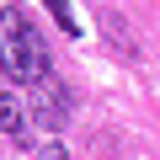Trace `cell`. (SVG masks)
Segmentation results:
<instances>
[{"mask_svg": "<svg viewBox=\"0 0 160 160\" xmlns=\"http://www.w3.org/2000/svg\"><path fill=\"white\" fill-rule=\"evenodd\" d=\"M0 69H6L11 86H43L48 80V43L27 22L22 6L0 11Z\"/></svg>", "mask_w": 160, "mask_h": 160, "instance_id": "obj_1", "label": "cell"}, {"mask_svg": "<svg viewBox=\"0 0 160 160\" xmlns=\"http://www.w3.org/2000/svg\"><path fill=\"white\" fill-rule=\"evenodd\" d=\"M32 123L48 128V139H59V128L69 123V91L59 86V80H43V86H32Z\"/></svg>", "mask_w": 160, "mask_h": 160, "instance_id": "obj_2", "label": "cell"}, {"mask_svg": "<svg viewBox=\"0 0 160 160\" xmlns=\"http://www.w3.org/2000/svg\"><path fill=\"white\" fill-rule=\"evenodd\" d=\"M0 133L16 139V144H27V139H32V107H27V96L0 91Z\"/></svg>", "mask_w": 160, "mask_h": 160, "instance_id": "obj_3", "label": "cell"}, {"mask_svg": "<svg viewBox=\"0 0 160 160\" xmlns=\"http://www.w3.org/2000/svg\"><path fill=\"white\" fill-rule=\"evenodd\" d=\"M43 6L53 11V22H59V32H64V38H80V16H75L69 0H43Z\"/></svg>", "mask_w": 160, "mask_h": 160, "instance_id": "obj_4", "label": "cell"}, {"mask_svg": "<svg viewBox=\"0 0 160 160\" xmlns=\"http://www.w3.org/2000/svg\"><path fill=\"white\" fill-rule=\"evenodd\" d=\"M38 160H69V149H64L59 139H43V144H38Z\"/></svg>", "mask_w": 160, "mask_h": 160, "instance_id": "obj_5", "label": "cell"}]
</instances>
